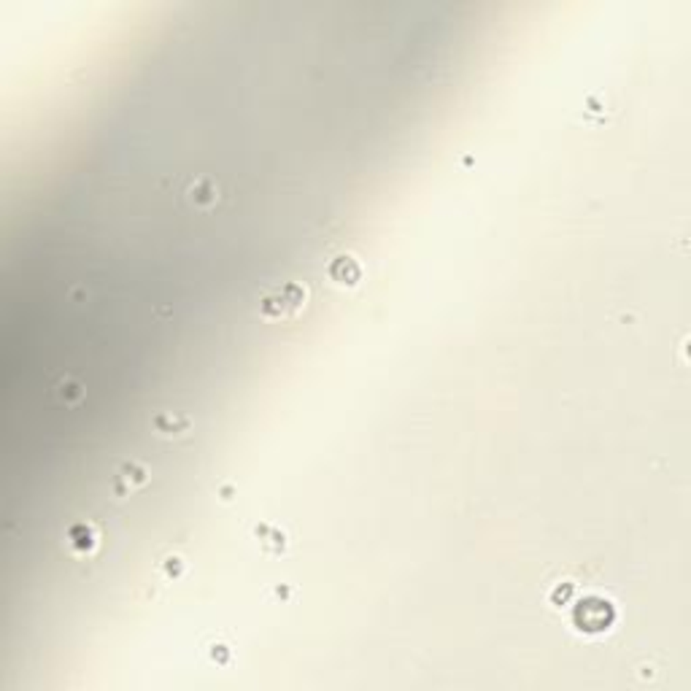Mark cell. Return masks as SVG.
Listing matches in <instances>:
<instances>
[{"mask_svg":"<svg viewBox=\"0 0 691 691\" xmlns=\"http://www.w3.org/2000/svg\"><path fill=\"white\" fill-rule=\"evenodd\" d=\"M573 621L581 632H586V635H600V632L610 629V624L616 621V610H613L610 602L600 600V597H586V600H581V602L575 605Z\"/></svg>","mask_w":691,"mask_h":691,"instance_id":"1","label":"cell"},{"mask_svg":"<svg viewBox=\"0 0 691 691\" xmlns=\"http://www.w3.org/2000/svg\"><path fill=\"white\" fill-rule=\"evenodd\" d=\"M573 594V586H564V589H559L557 594H554V602H564L567 597Z\"/></svg>","mask_w":691,"mask_h":691,"instance_id":"2","label":"cell"}]
</instances>
